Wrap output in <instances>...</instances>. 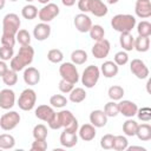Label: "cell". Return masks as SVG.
Returning a JSON list of instances; mask_svg holds the SVG:
<instances>
[{"mask_svg":"<svg viewBox=\"0 0 151 151\" xmlns=\"http://www.w3.org/2000/svg\"><path fill=\"white\" fill-rule=\"evenodd\" d=\"M74 26L79 32L86 33L92 27V20L85 13H79L74 17Z\"/></svg>","mask_w":151,"mask_h":151,"instance_id":"obj_13","label":"cell"},{"mask_svg":"<svg viewBox=\"0 0 151 151\" xmlns=\"http://www.w3.org/2000/svg\"><path fill=\"white\" fill-rule=\"evenodd\" d=\"M15 40L21 45V46H25V45H29L31 44V35L29 33L26 31V29H19L15 34Z\"/></svg>","mask_w":151,"mask_h":151,"instance_id":"obj_36","label":"cell"},{"mask_svg":"<svg viewBox=\"0 0 151 151\" xmlns=\"http://www.w3.org/2000/svg\"><path fill=\"white\" fill-rule=\"evenodd\" d=\"M21 15L27 20H33L38 15V8L34 5H26L21 9Z\"/></svg>","mask_w":151,"mask_h":151,"instance_id":"obj_33","label":"cell"},{"mask_svg":"<svg viewBox=\"0 0 151 151\" xmlns=\"http://www.w3.org/2000/svg\"><path fill=\"white\" fill-rule=\"evenodd\" d=\"M119 42L124 51H132L133 44H134V38L131 34V32H123V33H120Z\"/></svg>","mask_w":151,"mask_h":151,"instance_id":"obj_24","label":"cell"},{"mask_svg":"<svg viewBox=\"0 0 151 151\" xmlns=\"http://www.w3.org/2000/svg\"><path fill=\"white\" fill-rule=\"evenodd\" d=\"M13 54H14V51H13V47L11 46H5L2 45L0 47V59L6 61V60H9L13 58Z\"/></svg>","mask_w":151,"mask_h":151,"instance_id":"obj_42","label":"cell"},{"mask_svg":"<svg viewBox=\"0 0 151 151\" xmlns=\"http://www.w3.org/2000/svg\"><path fill=\"white\" fill-rule=\"evenodd\" d=\"M129 61V55L125 51H119L114 54V63L118 66H123Z\"/></svg>","mask_w":151,"mask_h":151,"instance_id":"obj_45","label":"cell"},{"mask_svg":"<svg viewBox=\"0 0 151 151\" xmlns=\"http://www.w3.org/2000/svg\"><path fill=\"white\" fill-rule=\"evenodd\" d=\"M85 98H86V92L81 87H76V88L73 87L72 91L70 92V100L72 103H76V104L81 103Z\"/></svg>","mask_w":151,"mask_h":151,"instance_id":"obj_27","label":"cell"},{"mask_svg":"<svg viewBox=\"0 0 151 151\" xmlns=\"http://www.w3.org/2000/svg\"><path fill=\"white\" fill-rule=\"evenodd\" d=\"M110 48H111L110 41L106 40V39H101V40L96 41V44L93 45V47H92V54L97 59H103V58H105V57L109 55Z\"/></svg>","mask_w":151,"mask_h":151,"instance_id":"obj_10","label":"cell"},{"mask_svg":"<svg viewBox=\"0 0 151 151\" xmlns=\"http://www.w3.org/2000/svg\"><path fill=\"white\" fill-rule=\"evenodd\" d=\"M9 1H18V0H9Z\"/></svg>","mask_w":151,"mask_h":151,"instance_id":"obj_57","label":"cell"},{"mask_svg":"<svg viewBox=\"0 0 151 151\" xmlns=\"http://www.w3.org/2000/svg\"><path fill=\"white\" fill-rule=\"evenodd\" d=\"M137 127H138V123L133 119H127L124 124H123V131L126 136L129 137H132V136H136V131H137Z\"/></svg>","mask_w":151,"mask_h":151,"instance_id":"obj_31","label":"cell"},{"mask_svg":"<svg viewBox=\"0 0 151 151\" xmlns=\"http://www.w3.org/2000/svg\"><path fill=\"white\" fill-rule=\"evenodd\" d=\"M34 58V48L29 45L21 46L19 48V52L17 53L15 57L11 59V68L14 70L15 72L22 71L26 66H28Z\"/></svg>","mask_w":151,"mask_h":151,"instance_id":"obj_2","label":"cell"},{"mask_svg":"<svg viewBox=\"0 0 151 151\" xmlns=\"http://www.w3.org/2000/svg\"><path fill=\"white\" fill-rule=\"evenodd\" d=\"M90 123L94 127H103L107 123V116L101 110H94L90 114Z\"/></svg>","mask_w":151,"mask_h":151,"instance_id":"obj_18","label":"cell"},{"mask_svg":"<svg viewBox=\"0 0 151 151\" xmlns=\"http://www.w3.org/2000/svg\"><path fill=\"white\" fill-rule=\"evenodd\" d=\"M73 86H74V84H72V83H70V81H67L65 79H61L60 83H59V90L63 93H70L72 91Z\"/></svg>","mask_w":151,"mask_h":151,"instance_id":"obj_47","label":"cell"},{"mask_svg":"<svg viewBox=\"0 0 151 151\" xmlns=\"http://www.w3.org/2000/svg\"><path fill=\"white\" fill-rule=\"evenodd\" d=\"M134 12L137 17L142 19H146L151 17V1L150 0H137Z\"/></svg>","mask_w":151,"mask_h":151,"instance_id":"obj_14","label":"cell"},{"mask_svg":"<svg viewBox=\"0 0 151 151\" xmlns=\"http://www.w3.org/2000/svg\"><path fill=\"white\" fill-rule=\"evenodd\" d=\"M14 145H15V139L12 134H8V133L0 134V149L8 150L14 147Z\"/></svg>","mask_w":151,"mask_h":151,"instance_id":"obj_29","label":"cell"},{"mask_svg":"<svg viewBox=\"0 0 151 151\" xmlns=\"http://www.w3.org/2000/svg\"><path fill=\"white\" fill-rule=\"evenodd\" d=\"M47 59L51 61V63H54V64H58V63H61L63 59H64V54L58 48H53V50H50L48 53H47Z\"/></svg>","mask_w":151,"mask_h":151,"instance_id":"obj_40","label":"cell"},{"mask_svg":"<svg viewBox=\"0 0 151 151\" xmlns=\"http://www.w3.org/2000/svg\"><path fill=\"white\" fill-rule=\"evenodd\" d=\"M90 1H91V0H79V1H78V8H79L83 13L90 12Z\"/></svg>","mask_w":151,"mask_h":151,"instance_id":"obj_49","label":"cell"},{"mask_svg":"<svg viewBox=\"0 0 151 151\" xmlns=\"http://www.w3.org/2000/svg\"><path fill=\"white\" fill-rule=\"evenodd\" d=\"M111 26L117 32H131L136 26V18L131 14H117L111 20Z\"/></svg>","mask_w":151,"mask_h":151,"instance_id":"obj_3","label":"cell"},{"mask_svg":"<svg viewBox=\"0 0 151 151\" xmlns=\"http://www.w3.org/2000/svg\"><path fill=\"white\" fill-rule=\"evenodd\" d=\"M37 101V93L32 88H26L21 92L18 99V106L22 111H29L34 107Z\"/></svg>","mask_w":151,"mask_h":151,"instance_id":"obj_4","label":"cell"},{"mask_svg":"<svg viewBox=\"0 0 151 151\" xmlns=\"http://www.w3.org/2000/svg\"><path fill=\"white\" fill-rule=\"evenodd\" d=\"M27 2H32V1H34V0H26Z\"/></svg>","mask_w":151,"mask_h":151,"instance_id":"obj_56","label":"cell"},{"mask_svg":"<svg viewBox=\"0 0 151 151\" xmlns=\"http://www.w3.org/2000/svg\"><path fill=\"white\" fill-rule=\"evenodd\" d=\"M5 5H6V0H0V11L5 7Z\"/></svg>","mask_w":151,"mask_h":151,"instance_id":"obj_53","label":"cell"},{"mask_svg":"<svg viewBox=\"0 0 151 151\" xmlns=\"http://www.w3.org/2000/svg\"><path fill=\"white\" fill-rule=\"evenodd\" d=\"M100 71L104 74V77H106V78H113V77H116L118 74L119 68H118V65L114 61L107 60V61L103 63V65L100 67Z\"/></svg>","mask_w":151,"mask_h":151,"instance_id":"obj_23","label":"cell"},{"mask_svg":"<svg viewBox=\"0 0 151 151\" xmlns=\"http://www.w3.org/2000/svg\"><path fill=\"white\" fill-rule=\"evenodd\" d=\"M54 110L48 106V105H39L37 109H35V117L40 120H44V122H50L51 118L54 116Z\"/></svg>","mask_w":151,"mask_h":151,"instance_id":"obj_20","label":"cell"},{"mask_svg":"<svg viewBox=\"0 0 151 151\" xmlns=\"http://www.w3.org/2000/svg\"><path fill=\"white\" fill-rule=\"evenodd\" d=\"M51 34V26L47 22H40L38 25L34 26L33 29V37L39 40V41H44L46 40Z\"/></svg>","mask_w":151,"mask_h":151,"instance_id":"obj_15","label":"cell"},{"mask_svg":"<svg viewBox=\"0 0 151 151\" xmlns=\"http://www.w3.org/2000/svg\"><path fill=\"white\" fill-rule=\"evenodd\" d=\"M130 70L138 79H146L149 77V68L140 59H133L130 64Z\"/></svg>","mask_w":151,"mask_h":151,"instance_id":"obj_11","label":"cell"},{"mask_svg":"<svg viewBox=\"0 0 151 151\" xmlns=\"http://www.w3.org/2000/svg\"><path fill=\"white\" fill-rule=\"evenodd\" d=\"M90 12L98 18L105 17L109 12L107 6L101 0H91L90 1Z\"/></svg>","mask_w":151,"mask_h":151,"instance_id":"obj_19","label":"cell"},{"mask_svg":"<svg viewBox=\"0 0 151 151\" xmlns=\"http://www.w3.org/2000/svg\"><path fill=\"white\" fill-rule=\"evenodd\" d=\"M59 73L61 76V79H65L72 84H77L79 80L78 70L73 63H63L59 66Z\"/></svg>","mask_w":151,"mask_h":151,"instance_id":"obj_7","label":"cell"},{"mask_svg":"<svg viewBox=\"0 0 151 151\" xmlns=\"http://www.w3.org/2000/svg\"><path fill=\"white\" fill-rule=\"evenodd\" d=\"M78 143V136L77 132H70L64 130L60 134V144L64 147H73Z\"/></svg>","mask_w":151,"mask_h":151,"instance_id":"obj_21","label":"cell"},{"mask_svg":"<svg viewBox=\"0 0 151 151\" xmlns=\"http://www.w3.org/2000/svg\"><path fill=\"white\" fill-rule=\"evenodd\" d=\"M107 94H109L110 99H112L114 101L116 100H120L123 98V96H124V88L122 86H119V85H113V86H111L109 88Z\"/></svg>","mask_w":151,"mask_h":151,"instance_id":"obj_35","label":"cell"},{"mask_svg":"<svg viewBox=\"0 0 151 151\" xmlns=\"http://www.w3.org/2000/svg\"><path fill=\"white\" fill-rule=\"evenodd\" d=\"M61 2H63L64 6L71 7V6H73V5L76 4V0H61Z\"/></svg>","mask_w":151,"mask_h":151,"instance_id":"obj_51","label":"cell"},{"mask_svg":"<svg viewBox=\"0 0 151 151\" xmlns=\"http://www.w3.org/2000/svg\"><path fill=\"white\" fill-rule=\"evenodd\" d=\"M118 107H119V113H122L127 118H132L133 116H136L138 110L137 105L131 100H122L120 103H118Z\"/></svg>","mask_w":151,"mask_h":151,"instance_id":"obj_16","label":"cell"},{"mask_svg":"<svg viewBox=\"0 0 151 151\" xmlns=\"http://www.w3.org/2000/svg\"><path fill=\"white\" fill-rule=\"evenodd\" d=\"M50 104L52 105V107H57V109H61L64 106H66L67 104V99L61 96V94H54L50 98Z\"/></svg>","mask_w":151,"mask_h":151,"instance_id":"obj_39","label":"cell"},{"mask_svg":"<svg viewBox=\"0 0 151 151\" xmlns=\"http://www.w3.org/2000/svg\"><path fill=\"white\" fill-rule=\"evenodd\" d=\"M59 14V7L55 4L48 2L46 4L39 12H38V17L41 20V22H50L52 21L57 15Z\"/></svg>","mask_w":151,"mask_h":151,"instance_id":"obj_9","label":"cell"},{"mask_svg":"<svg viewBox=\"0 0 151 151\" xmlns=\"http://www.w3.org/2000/svg\"><path fill=\"white\" fill-rule=\"evenodd\" d=\"M126 149H127L129 151H132V150H139V151H145V149H144V147H142V146H130V147L127 146Z\"/></svg>","mask_w":151,"mask_h":151,"instance_id":"obj_52","label":"cell"},{"mask_svg":"<svg viewBox=\"0 0 151 151\" xmlns=\"http://www.w3.org/2000/svg\"><path fill=\"white\" fill-rule=\"evenodd\" d=\"M59 116V120L61 123V127H65L66 131L70 132H78V120L77 118L73 116V113L68 110H63L60 112H58Z\"/></svg>","mask_w":151,"mask_h":151,"instance_id":"obj_6","label":"cell"},{"mask_svg":"<svg viewBox=\"0 0 151 151\" xmlns=\"http://www.w3.org/2000/svg\"><path fill=\"white\" fill-rule=\"evenodd\" d=\"M1 78H2V81L5 83V85H7V86H13L18 81V74L12 68H8Z\"/></svg>","mask_w":151,"mask_h":151,"instance_id":"obj_30","label":"cell"},{"mask_svg":"<svg viewBox=\"0 0 151 151\" xmlns=\"http://www.w3.org/2000/svg\"><path fill=\"white\" fill-rule=\"evenodd\" d=\"M99 77H100V70L94 65H90L83 72L81 83H83V85H85V87L92 88L98 83Z\"/></svg>","mask_w":151,"mask_h":151,"instance_id":"obj_5","label":"cell"},{"mask_svg":"<svg viewBox=\"0 0 151 151\" xmlns=\"http://www.w3.org/2000/svg\"><path fill=\"white\" fill-rule=\"evenodd\" d=\"M47 149L46 139H34V142L31 145L32 151H45Z\"/></svg>","mask_w":151,"mask_h":151,"instance_id":"obj_46","label":"cell"},{"mask_svg":"<svg viewBox=\"0 0 151 151\" xmlns=\"http://www.w3.org/2000/svg\"><path fill=\"white\" fill-rule=\"evenodd\" d=\"M137 32H138V35L150 37L151 35V24L149 21H146V20L140 21L137 25Z\"/></svg>","mask_w":151,"mask_h":151,"instance_id":"obj_37","label":"cell"},{"mask_svg":"<svg viewBox=\"0 0 151 151\" xmlns=\"http://www.w3.org/2000/svg\"><path fill=\"white\" fill-rule=\"evenodd\" d=\"M15 93L11 88H4L0 91V107L4 110H9L14 106Z\"/></svg>","mask_w":151,"mask_h":151,"instance_id":"obj_12","label":"cell"},{"mask_svg":"<svg viewBox=\"0 0 151 151\" xmlns=\"http://www.w3.org/2000/svg\"><path fill=\"white\" fill-rule=\"evenodd\" d=\"M79 137L84 142H90L96 137V127L92 124H84L79 127Z\"/></svg>","mask_w":151,"mask_h":151,"instance_id":"obj_22","label":"cell"},{"mask_svg":"<svg viewBox=\"0 0 151 151\" xmlns=\"http://www.w3.org/2000/svg\"><path fill=\"white\" fill-rule=\"evenodd\" d=\"M40 4H42V5H46V4H48L50 2V0H38Z\"/></svg>","mask_w":151,"mask_h":151,"instance_id":"obj_55","label":"cell"},{"mask_svg":"<svg viewBox=\"0 0 151 151\" xmlns=\"http://www.w3.org/2000/svg\"><path fill=\"white\" fill-rule=\"evenodd\" d=\"M137 117L143 122H150L151 120V109L150 107H142L137 110Z\"/></svg>","mask_w":151,"mask_h":151,"instance_id":"obj_43","label":"cell"},{"mask_svg":"<svg viewBox=\"0 0 151 151\" xmlns=\"http://www.w3.org/2000/svg\"><path fill=\"white\" fill-rule=\"evenodd\" d=\"M104 112L107 117H116L119 113V107H118V103H116L114 100L109 101L105 104L104 107Z\"/></svg>","mask_w":151,"mask_h":151,"instance_id":"obj_38","label":"cell"},{"mask_svg":"<svg viewBox=\"0 0 151 151\" xmlns=\"http://www.w3.org/2000/svg\"><path fill=\"white\" fill-rule=\"evenodd\" d=\"M71 60L74 65H83L87 60V53L84 50H74L71 53Z\"/></svg>","mask_w":151,"mask_h":151,"instance_id":"obj_28","label":"cell"},{"mask_svg":"<svg viewBox=\"0 0 151 151\" xmlns=\"http://www.w3.org/2000/svg\"><path fill=\"white\" fill-rule=\"evenodd\" d=\"M7 70H8V67H7L6 63L4 60H0V77H2Z\"/></svg>","mask_w":151,"mask_h":151,"instance_id":"obj_50","label":"cell"},{"mask_svg":"<svg viewBox=\"0 0 151 151\" xmlns=\"http://www.w3.org/2000/svg\"><path fill=\"white\" fill-rule=\"evenodd\" d=\"M113 138H114V136L111 134V133H107V134L103 136L101 139H100V146H101L103 149H105V150H110V149H112Z\"/></svg>","mask_w":151,"mask_h":151,"instance_id":"obj_44","label":"cell"},{"mask_svg":"<svg viewBox=\"0 0 151 151\" xmlns=\"http://www.w3.org/2000/svg\"><path fill=\"white\" fill-rule=\"evenodd\" d=\"M133 48H136L138 52H146L150 48V38L149 37H142L138 35L134 39Z\"/></svg>","mask_w":151,"mask_h":151,"instance_id":"obj_26","label":"cell"},{"mask_svg":"<svg viewBox=\"0 0 151 151\" xmlns=\"http://www.w3.org/2000/svg\"><path fill=\"white\" fill-rule=\"evenodd\" d=\"M48 126L52 129V130H58L61 127V123L59 120V116L58 113H54V116L51 118V120L48 122Z\"/></svg>","mask_w":151,"mask_h":151,"instance_id":"obj_48","label":"cell"},{"mask_svg":"<svg viewBox=\"0 0 151 151\" xmlns=\"http://www.w3.org/2000/svg\"><path fill=\"white\" fill-rule=\"evenodd\" d=\"M136 136L138 137V139L143 140V142H147L151 139V126L146 123L144 124H138L137 131H136Z\"/></svg>","mask_w":151,"mask_h":151,"instance_id":"obj_25","label":"cell"},{"mask_svg":"<svg viewBox=\"0 0 151 151\" xmlns=\"http://www.w3.org/2000/svg\"><path fill=\"white\" fill-rule=\"evenodd\" d=\"M34 139H46L47 137V127L44 124H38L33 129Z\"/></svg>","mask_w":151,"mask_h":151,"instance_id":"obj_41","label":"cell"},{"mask_svg":"<svg viewBox=\"0 0 151 151\" xmlns=\"http://www.w3.org/2000/svg\"><path fill=\"white\" fill-rule=\"evenodd\" d=\"M88 33H90L91 39H93L94 41L104 39V35H105V31L100 25H92V27L90 28Z\"/></svg>","mask_w":151,"mask_h":151,"instance_id":"obj_34","label":"cell"},{"mask_svg":"<svg viewBox=\"0 0 151 151\" xmlns=\"http://www.w3.org/2000/svg\"><path fill=\"white\" fill-rule=\"evenodd\" d=\"M24 81L27 85H37L40 81V72L32 66H28L24 71Z\"/></svg>","mask_w":151,"mask_h":151,"instance_id":"obj_17","label":"cell"},{"mask_svg":"<svg viewBox=\"0 0 151 151\" xmlns=\"http://www.w3.org/2000/svg\"><path fill=\"white\" fill-rule=\"evenodd\" d=\"M127 146H129V142H127L126 137H124V136H114L112 149H114L117 151H124V150H126Z\"/></svg>","mask_w":151,"mask_h":151,"instance_id":"obj_32","label":"cell"},{"mask_svg":"<svg viewBox=\"0 0 151 151\" xmlns=\"http://www.w3.org/2000/svg\"><path fill=\"white\" fill-rule=\"evenodd\" d=\"M21 21L15 13H8L4 17L2 20V35L1 44L5 46L13 47L15 44V34L19 31Z\"/></svg>","mask_w":151,"mask_h":151,"instance_id":"obj_1","label":"cell"},{"mask_svg":"<svg viewBox=\"0 0 151 151\" xmlns=\"http://www.w3.org/2000/svg\"><path fill=\"white\" fill-rule=\"evenodd\" d=\"M20 123V114L15 111H9L1 116L0 118V127L5 131H11L17 127Z\"/></svg>","mask_w":151,"mask_h":151,"instance_id":"obj_8","label":"cell"},{"mask_svg":"<svg viewBox=\"0 0 151 151\" xmlns=\"http://www.w3.org/2000/svg\"><path fill=\"white\" fill-rule=\"evenodd\" d=\"M119 0H107V2L110 4V5H114V4H117Z\"/></svg>","mask_w":151,"mask_h":151,"instance_id":"obj_54","label":"cell"}]
</instances>
